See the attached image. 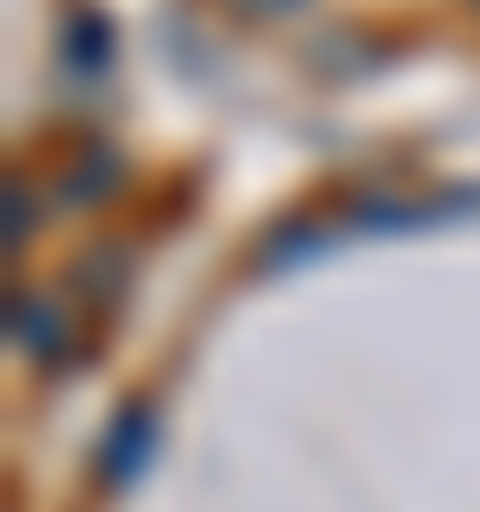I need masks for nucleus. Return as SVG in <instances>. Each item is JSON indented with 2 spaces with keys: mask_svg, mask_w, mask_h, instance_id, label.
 <instances>
[{
  "mask_svg": "<svg viewBox=\"0 0 480 512\" xmlns=\"http://www.w3.org/2000/svg\"><path fill=\"white\" fill-rule=\"evenodd\" d=\"M472 8H480V0H472Z\"/></svg>",
  "mask_w": 480,
  "mask_h": 512,
  "instance_id": "20e7f679",
  "label": "nucleus"
},
{
  "mask_svg": "<svg viewBox=\"0 0 480 512\" xmlns=\"http://www.w3.org/2000/svg\"><path fill=\"white\" fill-rule=\"evenodd\" d=\"M232 8H240V16H296L304 0H232Z\"/></svg>",
  "mask_w": 480,
  "mask_h": 512,
  "instance_id": "7ed1b4c3",
  "label": "nucleus"
},
{
  "mask_svg": "<svg viewBox=\"0 0 480 512\" xmlns=\"http://www.w3.org/2000/svg\"><path fill=\"white\" fill-rule=\"evenodd\" d=\"M152 432H160V408H152V400H128V408L112 416V432H104V480H112V488H128V480L144 472V456H152L144 440H152Z\"/></svg>",
  "mask_w": 480,
  "mask_h": 512,
  "instance_id": "f257e3e1",
  "label": "nucleus"
},
{
  "mask_svg": "<svg viewBox=\"0 0 480 512\" xmlns=\"http://www.w3.org/2000/svg\"><path fill=\"white\" fill-rule=\"evenodd\" d=\"M56 320H64V312H56L48 296H24V288L8 296V336H16L40 368H56V360H64V328H56Z\"/></svg>",
  "mask_w": 480,
  "mask_h": 512,
  "instance_id": "f03ea898",
  "label": "nucleus"
}]
</instances>
